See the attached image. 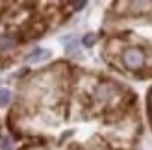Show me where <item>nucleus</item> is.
<instances>
[{
	"label": "nucleus",
	"mask_w": 152,
	"mask_h": 150,
	"mask_svg": "<svg viewBox=\"0 0 152 150\" xmlns=\"http://www.w3.org/2000/svg\"><path fill=\"white\" fill-rule=\"evenodd\" d=\"M143 61H145V56H143V52L139 48H128L124 50V63L126 67H130V69H139V67L143 65Z\"/></svg>",
	"instance_id": "obj_1"
},
{
	"label": "nucleus",
	"mask_w": 152,
	"mask_h": 150,
	"mask_svg": "<svg viewBox=\"0 0 152 150\" xmlns=\"http://www.w3.org/2000/svg\"><path fill=\"white\" fill-rule=\"evenodd\" d=\"M50 58V50L45 48H35L26 56V63H39V61H47Z\"/></svg>",
	"instance_id": "obj_2"
},
{
	"label": "nucleus",
	"mask_w": 152,
	"mask_h": 150,
	"mask_svg": "<svg viewBox=\"0 0 152 150\" xmlns=\"http://www.w3.org/2000/svg\"><path fill=\"white\" fill-rule=\"evenodd\" d=\"M111 93H113V89L108 84H102V85L96 87V98H100V100H108L111 96Z\"/></svg>",
	"instance_id": "obj_3"
},
{
	"label": "nucleus",
	"mask_w": 152,
	"mask_h": 150,
	"mask_svg": "<svg viewBox=\"0 0 152 150\" xmlns=\"http://www.w3.org/2000/svg\"><path fill=\"white\" fill-rule=\"evenodd\" d=\"M11 102V91L10 89H0V108H6Z\"/></svg>",
	"instance_id": "obj_4"
},
{
	"label": "nucleus",
	"mask_w": 152,
	"mask_h": 150,
	"mask_svg": "<svg viewBox=\"0 0 152 150\" xmlns=\"http://www.w3.org/2000/svg\"><path fill=\"white\" fill-rule=\"evenodd\" d=\"M65 50H67V54L76 56V54H78V50H76V41H69L65 44Z\"/></svg>",
	"instance_id": "obj_5"
},
{
	"label": "nucleus",
	"mask_w": 152,
	"mask_h": 150,
	"mask_svg": "<svg viewBox=\"0 0 152 150\" xmlns=\"http://www.w3.org/2000/svg\"><path fill=\"white\" fill-rule=\"evenodd\" d=\"M0 150H13V145H11L10 137H4L2 141H0Z\"/></svg>",
	"instance_id": "obj_6"
},
{
	"label": "nucleus",
	"mask_w": 152,
	"mask_h": 150,
	"mask_svg": "<svg viewBox=\"0 0 152 150\" xmlns=\"http://www.w3.org/2000/svg\"><path fill=\"white\" fill-rule=\"evenodd\" d=\"M95 41H96V35L95 33H87L86 37H83V44H86V47H93Z\"/></svg>",
	"instance_id": "obj_7"
},
{
	"label": "nucleus",
	"mask_w": 152,
	"mask_h": 150,
	"mask_svg": "<svg viewBox=\"0 0 152 150\" xmlns=\"http://www.w3.org/2000/svg\"><path fill=\"white\" fill-rule=\"evenodd\" d=\"M11 47H13L11 37H2L0 39V48H11Z\"/></svg>",
	"instance_id": "obj_8"
},
{
	"label": "nucleus",
	"mask_w": 152,
	"mask_h": 150,
	"mask_svg": "<svg viewBox=\"0 0 152 150\" xmlns=\"http://www.w3.org/2000/svg\"><path fill=\"white\" fill-rule=\"evenodd\" d=\"M74 7H78V9L80 7H86V2H74Z\"/></svg>",
	"instance_id": "obj_9"
}]
</instances>
